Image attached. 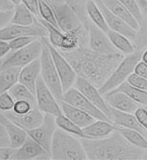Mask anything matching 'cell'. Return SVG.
Listing matches in <instances>:
<instances>
[{
	"mask_svg": "<svg viewBox=\"0 0 147 160\" xmlns=\"http://www.w3.org/2000/svg\"><path fill=\"white\" fill-rule=\"evenodd\" d=\"M60 52L71 64L78 76L86 79L98 88L105 82L124 57L120 52L101 54L83 47L71 52Z\"/></svg>",
	"mask_w": 147,
	"mask_h": 160,
	"instance_id": "cell-1",
	"label": "cell"
},
{
	"mask_svg": "<svg viewBox=\"0 0 147 160\" xmlns=\"http://www.w3.org/2000/svg\"><path fill=\"white\" fill-rule=\"evenodd\" d=\"M87 158L90 160L144 159L146 151L130 144L115 130L102 139H81Z\"/></svg>",
	"mask_w": 147,
	"mask_h": 160,
	"instance_id": "cell-2",
	"label": "cell"
},
{
	"mask_svg": "<svg viewBox=\"0 0 147 160\" xmlns=\"http://www.w3.org/2000/svg\"><path fill=\"white\" fill-rule=\"evenodd\" d=\"M50 153L53 160L88 159L81 139L58 128L53 134Z\"/></svg>",
	"mask_w": 147,
	"mask_h": 160,
	"instance_id": "cell-3",
	"label": "cell"
},
{
	"mask_svg": "<svg viewBox=\"0 0 147 160\" xmlns=\"http://www.w3.org/2000/svg\"><path fill=\"white\" fill-rule=\"evenodd\" d=\"M142 52L141 50L135 51L123 57L105 82L98 88L103 96L126 81L129 75L133 73L136 64L141 60Z\"/></svg>",
	"mask_w": 147,
	"mask_h": 160,
	"instance_id": "cell-4",
	"label": "cell"
},
{
	"mask_svg": "<svg viewBox=\"0 0 147 160\" xmlns=\"http://www.w3.org/2000/svg\"><path fill=\"white\" fill-rule=\"evenodd\" d=\"M43 46L40 56V77L45 84L52 92L57 99L60 101L62 99L63 91L60 80L55 67L50 52L43 38H42Z\"/></svg>",
	"mask_w": 147,
	"mask_h": 160,
	"instance_id": "cell-5",
	"label": "cell"
},
{
	"mask_svg": "<svg viewBox=\"0 0 147 160\" xmlns=\"http://www.w3.org/2000/svg\"><path fill=\"white\" fill-rule=\"evenodd\" d=\"M42 38H37L29 45L15 51H11L0 60V70L10 67L22 68L39 58L42 50Z\"/></svg>",
	"mask_w": 147,
	"mask_h": 160,
	"instance_id": "cell-6",
	"label": "cell"
},
{
	"mask_svg": "<svg viewBox=\"0 0 147 160\" xmlns=\"http://www.w3.org/2000/svg\"><path fill=\"white\" fill-rule=\"evenodd\" d=\"M49 5L54 12L57 25L62 32H77L84 35L86 28L84 27V25L78 14L70 5L66 3Z\"/></svg>",
	"mask_w": 147,
	"mask_h": 160,
	"instance_id": "cell-7",
	"label": "cell"
},
{
	"mask_svg": "<svg viewBox=\"0 0 147 160\" xmlns=\"http://www.w3.org/2000/svg\"><path fill=\"white\" fill-rule=\"evenodd\" d=\"M43 39L50 52L55 67L60 80L63 91L65 92L70 88L74 87L76 81L78 74L60 51L52 45L47 38H43Z\"/></svg>",
	"mask_w": 147,
	"mask_h": 160,
	"instance_id": "cell-8",
	"label": "cell"
},
{
	"mask_svg": "<svg viewBox=\"0 0 147 160\" xmlns=\"http://www.w3.org/2000/svg\"><path fill=\"white\" fill-rule=\"evenodd\" d=\"M57 128L55 116L45 114L42 123L38 127L26 131L30 138L38 143L51 156V146L54 132Z\"/></svg>",
	"mask_w": 147,
	"mask_h": 160,
	"instance_id": "cell-9",
	"label": "cell"
},
{
	"mask_svg": "<svg viewBox=\"0 0 147 160\" xmlns=\"http://www.w3.org/2000/svg\"><path fill=\"white\" fill-rule=\"evenodd\" d=\"M35 96L37 107L43 113L55 117L63 114L59 101L45 84L41 77L38 78L37 82Z\"/></svg>",
	"mask_w": 147,
	"mask_h": 160,
	"instance_id": "cell-10",
	"label": "cell"
},
{
	"mask_svg": "<svg viewBox=\"0 0 147 160\" xmlns=\"http://www.w3.org/2000/svg\"><path fill=\"white\" fill-rule=\"evenodd\" d=\"M74 87L81 92L112 122L111 108L108 104L103 96L99 92L97 87L87 81L86 79L79 76H78Z\"/></svg>",
	"mask_w": 147,
	"mask_h": 160,
	"instance_id": "cell-11",
	"label": "cell"
},
{
	"mask_svg": "<svg viewBox=\"0 0 147 160\" xmlns=\"http://www.w3.org/2000/svg\"><path fill=\"white\" fill-rule=\"evenodd\" d=\"M62 100L87 112L95 119L104 120L111 122L103 112L97 108L74 87L70 88L68 90L63 92Z\"/></svg>",
	"mask_w": 147,
	"mask_h": 160,
	"instance_id": "cell-12",
	"label": "cell"
},
{
	"mask_svg": "<svg viewBox=\"0 0 147 160\" xmlns=\"http://www.w3.org/2000/svg\"><path fill=\"white\" fill-rule=\"evenodd\" d=\"M22 36H32L37 38H47L45 28L38 22L34 25L24 27L10 23L0 30V40L10 42Z\"/></svg>",
	"mask_w": 147,
	"mask_h": 160,
	"instance_id": "cell-13",
	"label": "cell"
},
{
	"mask_svg": "<svg viewBox=\"0 0 147 160\" xmlns=\"http://www.w3.org/2000/svg\"><path fill=\"white\" fill-rule=\"evenodd\" d=\"M88 44L89 48L101 54H113L119 52L112 45L105 32L91 22L88 25Z\"/></svg>",
	"mask_w": 147,
	"mask_h": 160,
	"instance_id": "cell-14",
	"label": "cell"
},
{
	"mask_svg": "<svg viewBox=\"0 0 147 160\" xmlns=\"http://www.w3.org/2000/svg\"><path fill=\"white\" fill-rule=\"evenodd\" d=\"M30 159H51V156L28 136L26 141L19 148L15 149L12 160Z\"/></svg>",
	"mask_w": 147,
	"mask_h": 160,
	"instance_id": "cell-15",
	"label": "cell"
},
{
	"mask_svg": "<svg viewBox=\"0 0 147 160\" xmlns=\"http://www.w3.org/2000/svg\"><path fill=\"white\" fill-rule=\"evenodd\" d=\"M97 5L101 10L109 30L119 33L129 39H134L138 32L130 27L124 21L113 14L101 2V0H95Z\"/></svg>",
	"mask_w": 147,
	"mask_h": 160,
	"instance_id": "cell-16",
	"label": "cell"
},
{
	"mask_svg": "<svg viewBox=\"0 0 147 160\" xmlns=\"http://www.w3.org/2000/svg\"><path fill=\"white\" fill-rule=\"evenodd\" d=\"M3 113L15 124L25 131L40 126L43 121L45 115L37 107L33 108L29 112L23 115L15 114L12 111Z\"/></svg>",
	"mask_w": 147,
	"mask_h": 160,
	"instance_id": "cell-17",
	"label": "cell"
},
{
	"mask_svg": "<svg viewBox=\"0 0 147 160\" xmlns=\"http://www.w3.org/2000/svg\"><path fill=\"white\" fill-rule=\"evenodd\" d=\"M110 108L118 111L134 114L141 106L132 100L125 94L121 92H109L103 95Z\"/></svg>",
	"mask_w": 147,
	"mask_h": 160,
	"instance_id": "cell-18",
	"label": "cell"
},
{
	"mask_svg": "<svg viewBox=\"0 0 147 160\" xmlns=\"http://www.w3.org/2000/svg\"><path fill=\"white\" fill-rule=\"evenodd\" d=\"M40 62L37 58L21 68L18 82L27 87L34 94L37 82L40 77Z\"/></svg>",
	"mask_w": 147,
	"mask_h": 160,
	"instance_id": "cell-19",
	"label": "cell"
},
{
	"mask_svg": "<svg viewBox=\"0 0 147 160\" xmlns=\"http://www.w3.org/2000/svg\"><path fill=\"white\" fill-rule=\"evenodd\" d=\"M83 129L84 139H102L111 135L116 130V126L108 121L96 119Z\"/></svg>",
	"mask_w": 147,
	"mask_h": 160,
	"instance_id": "cell-20",
	"label": "cell"
},
{
	"mask_svg": "<svg viewBox=\"0 0 147 160\" xmlns=\"http://www.w3.org/2000/svg\"><path fill=\"white\" fill-rule=\"evenodd\" d=\"M59 104L63 114L83 129L96 120L87 112L62 100Z\"/></svg>",
	"mask_w": 147,
	"mask_h": 160,
	"instance_id": "cell-21",
	"label": "cell"
},
{
	"mask_svg": "<svg viewBox=\"0 0 147 160\" xmlns=\"http://www.w3.org/2000/svg\"><path fill=\"white\" fill-rule=\"evenodd\" d=\"M0 123H2L7 129L10 139V146L12 148L15 149L19 148L27 139L28 134L27 131L15 124L1 111Z\"/></svg>",
	"mask_w": 147,
	"mask_h": 160,
	"instance_id": "cell-22",
	"label": "cell"
},
{
	"mask_svg": "<svg viewBox=\"0 0 147 160\" xmlns=\"http://www.w3.org/2000/svg\"><path fill=\"white\" fill-rule=\"evenodd\" d=\"M101 2L113 14L124 21L133 29L138 32L140 28V24L118 0H101Z\"/></svg>",
	"mask_w": 147,
	"mask_h": 160,
	"instance_id": "cell-23",
	"label": "cell"
},
{
	"mask_svg": "<svg viewBox=\"0 0 147 160\" xmlns=\"http://www.w3.org/2000/svg\"><path fill=\"white\" fill-rule=\"evenodd\" d=\"M112 122L117 126L138 131L147 138V132L139 124L134 114L121 112L111 108Z\"/></svg>",
	"mask_w": 147,
	"mask_h": 160,
	"instance_id": "cell-24",
	"label": "cell"
},
{
	"mask_svg": "<svg viewBox=\"0 0 147 160\" xmlns=\"http://www.w3.org/2000/svg\"><path fill=\"white\" fill-rule=\"evenodd\" d=\"M85 11L91 22L106 33L109 30L104 17L95 0H87L85 3Z\"/></svg>",
	"mask_w": 147,
	"mask_h": 160,
	"instance_id": "cell-25",
	"label": "cell"
},
{
	"mask_svg": "<svg viewBox=\"0 0 147 160\" xmlns=\"http://www.w3.org/2000/svg\"><path fill=\"white\" fill-rule=\"evenodd\" d=\"M38 22L36 17L22 3L15 7L11 23L24 27L34 25Z\"/></svg>",
	"mask_w": 147,
	"mask_h": 160,
	"instance_id": "cell-26",
	"label": "cell"
},
{
	"mask_svg": "<svg viewBox=\"0 0 147 160\" xmlns=\"http://www.w3.org/2000/svg\"><path fill=\"white\" fill-rule=\"evenodd\" d=\"M22 68L10 67L0 70V94L8 92L19 81Z\"/></svg>",
	"mask_w": 147,
	"mask_h": 160,
	"instance_id": "cell-27",
	"label": "cell"
},
{
	"mask_svg": "<svg viewBox=\"0 0 147 160\" xmlns=\"http://www.w3.org/2000/svg\"><path fill=\"white\" fill-rule=\"evenodd\" d=\"M110 42L114 47L122 54L129 55L135 52V47L126 36L109 30L107 33Z\"/></svg>",
	"mask_w": 147,
	"mask_h": 160,
	"instance_id": "cell-28",
	"label": "cell"
},
{
	"mask_svg": "<svg viewBox=\"0 0 147 160\" xmlns=\"http://www.w3.org/2000/svg\"><path fill=\"white\" fill-rule=\"evenodd\" d=\"M111 91L123 92L138 103L139 106L147 109V91L135 88L130 86L126 81Z\"/></svg>",
	"mask_w": 147,
	"mask_h": 160,
	"instance_id": "cell-29",
	"label": "cell"
},
{
	"mask_svg": "<svg viewBox=\"0 0 147 160\" xmlns=\"http://www.w3.org/2000/svg\"><path fill=\"white\" fill-rule=\"evenodd\" d=\"M116 130L130 144L138 148L147 151V138L140 132L117 126H116Z\"/></svg>",
	"mask_w": 147,
	"mask_h": 160,
	"instance_id": "cell-30",
	"label": "cell"
},
{
	"mask_svg": "<svg viewBox=\"0 0 147 160\" xmlns=\"http://www.w3.org/2000/svg\"><path fill=\"white\" fill-rule=\"evenodd\" d=\"M57 127L80 139H84L85 136L83 128L78 126L63 114L55 117Z\"/></svg>",
	"mask_w": 147,
	"mask_h": 160,
	"instance_id": "cell-31",
	"label": "cell"
},
{
	"mask_svg": "<svg viewBox=\"0 0 147 160\" xmlns=\"http://www.w3.org/2000/svg\"><path fill=\"white\" fill-rule=\"evenodd\" d=\"M8 92L13 98L15 101H27L37 106L35 94L21 83H17L10 89Z\"/></svg>",
	"mask_w": 147,
	"mask_h": 160,
	"instance_id": "cell-32",
	"label": "cell"
},
{
	"mask_svg": "<svg viewBox=\"0 0 147 160\" xmlns=\"http://www.w3.org/2000/svg\"><path fill=\"white\" fill-rule=\"evenodd\" d=\"M37 18L38 22L47 30L48 33L47 38L50 43L57 49H59L63 37V32H62L58 28L46 22L40 18Z\"/></svg>",
	"mask_w": 147,
	"mask_h": 160,
	"instance_id": "cell-33",
	"label": "cell"
},
{
	"mask_svg": "<svg viewBox=\"0 0 147 160\" xmlns=\"http://www.w3.org/2000/svg\"><path fill=\"white\" fill-rule=\"evenodd\" d=\"M38 11L40 18L58 28L55 19L54 12L51 6L45 1V0H38Z\"/></svg>",
	"mask_w": 147,
	"mask_h": 160,
	"instance_id": "cell-34",
	"label": "cell"
},
{
	"mask_svg": "<svg viewBox=\"0 0 147 160\" xmlns=\"http://www.w3.org/2000/svg\"><path fill=\"white\" fill-rule=\"evenodd\" d=\"M118 1L133 15L141 25L143 20V13L136 0H118Z\"/></svg>",
	"mask_w": 147,
	"mask_h": 160,
	"instance_id": "cell-35",
	"label": "cell"
},
{
	"mask_svg": "<svg viewBox=\"0 0 147 160\" xmlns=\"http://www.w3.org/2000/svg\"><path fill=\"white\" fill-rule=\"evenodd\" d=\"M37 38H37L32 36H22L15 38L8 42L11 51H15L23 48L29 45Z\"/></svg>",
	"mask_w": 147,
	"mask_h": 160,
	"instance_id": "cell-36",
	"label": "cell"
},
{
	"mask_svg": "<svg viewBox=\"0 0 147 160\" xmlns=\"http://www.w3.org/2000/svg\"><path fill=\"white\" fill-rule=\"evenodd\" d=\"M15 101L9 92L0 94V111L2 112L12 111Z\"/></svg>",
	"mask_w": 147,
	"mask_h": 160,
	"instance_id": "cell-37",
	"label": "cell"
},
{
	"mask_svg": "<svg viewBox=\"0 0 147 160\" xmlns=\"http://www.w3.org/2000/svg\"><path fill=\"white\" fill-rule=\"evenodd\" d=\"M37 106L27 101H15L13 108L12 111L17 115H23L29 112L33 108Z\"/></svg>",
	"mask_w": 147,
	"mask_h": 160,
	"instance_id": "cell-38",
	"label": "cell"
},
{
	"mask_svg": "<svg viewBox=\"0 0 147 160\" xmlns=\"http://www.w3.org/2000/svg\"><path fill=\"white\" fill-rule=\"evenodd\" d=\"M126 82L130 86L135 88L147 91V79L139 76L134 72L129 75L126 80Z\"/></svg>",
	"mask_w": 147,
	"mask_h": 160,
	"instance_id": "cell-39",
	"label": "cell"
},
{
	"mask_svg": "<svg viewBox=\"0 0 147 160\" xmlns=\"http://www.w3.org/2000/svg\"><path fill=\"white\" fill-rule=\"evenodd\" d=\"M137 121L143 129L147 132V109L143 106H139L134 112Z\"/></svg>",
	"mask_w": 147,
	"mask_h": 160,
	"instance_id": "cell-40",
	"label": "cell"
},
{
	"mask_svg": "<svg viewBox=\"0 0 147 160\" xmlns=\"http://www.w3.org/2000/svg\"><path fill=\"white\" fill-rule=\"evenodd\" d=\"M13 10H0V30L11 23L13 15Z\"/></svg>",
	"mask_w": 147,
	"mask_h": 160,
	"instance_id": "cell-41",
	"label": "cell"
},
{
	"mask_svg": "<svg viewBox=\"0 0 147 160\" xmlns=\"http://www.w3.org/2000/svg\"><path fill=\"white\" fill-rule=\"evenodd\" d=\"M22 3L36 17L39 18L38 0H22Z\"/></svg>",
	"mask_w": 147,
	"mask_h": 160,
	"instance_id": "cell-42",
	"label": "cell"
},
{
	"mask_svg": "<svg viewBox=\"0 0 147 160\" xmlns=\"http://www.w3.org/2000/svg\"><path fill=\"white\" fill-rule=\"evenodd\" d=\"M10 139L5 127L0 123V147H11Z\"/></svg>",
	"mask_w": 147,
	"mask_h": 160,
	"instance_id": "cell-43",
	"label": "cell"
},
{
	"mask_svg": "<svg viewBox=\"0 0 147 160\" xmlns=\"http://www.w3.org/2000/svg\"><path fill=\"white\" fill-rule=\"evenodd\" d=\"M134 73L147 79V64L140 60L134 68Z\"/></svg>",
	"mask_w": 147,
	"mask_h": 160,
	"instance_id": "cell-44",
	"label": "cell"
},
{
	"mask_svg": "<svg viewBox=\"0 0 147 160\" xmlns=\"http://www.w3.org/2000/svg\"><path fill=\"white\" fill-rule=\"evenodd\" d=\"M14 151L12 147H0V160L12 159Z\"/></svg>",
	"mask_w": 147,
	"mask_h": 160,
	"instance_id": "cell-45",
	"label": "cell"
},
{
	"mask_svg": "<svg viewBox=\"0 0 147 160\" xmlns=\"http://www.w3.org/2000/svg\"><path fill=\"white\" fill-rule=\"evenodd\" d=\"M11 52L8 42L0 40V60L3 59Z\"/></svg>",
	"mask_w": 147,
	"mask_h": 160,
	"instance_id": "cell-46",
	"label": "cell"
},
{
	"mask_svg": "<svg viewBox=\"0 0 147 160\" xmlns=\"http://www.w3.org/2000/svg\"><path fill=\"white\" fill-rule=\"evenodd\" d=\"M14 8L15 6L10 0H0V10H10Z\"/></svg>",
	"mask_w": 147,
	"mask_h": 160,
	"instance_id": "cell-47",
	"label": "cell"
},
{
	"mask_svg": "<svg viewBox=\"0 0 147 160\" xmlns=\"http://www.w3.org/2000/svg\"><path fill=\"white\" fill-rule=\"evenodd\" d=\"M45 1L52 5H58V4H62L65 3V0H45Z\"/></svg>",
	"mask_w": 147,
	"mask_h": 160,
	"instance_id": "cell-48",
	"label": "cell"
},
{
	"mask_svg": "<svg viewBox=\"0 0 147 160\" xmlns=\"http://www.w3.org/2000/svg\"><path fill=\"white\" fill-rule=\"evenodd\" d=\"M141 60L147 64V48L143 51Z\"/></svg>",
	"mask_w": 147,
	"mask_h": 160,
	"instance_id": "cell-49",
	"label": "cell"
},
{
	"mask_svg": "<svg viewBox=\"0 0 147 160\" xmlns=\"http://www.w3.org/2000/svg\"><path fill=\"white\" fill-rule=\"evenodd\" d=\"M10 1L14 5L15 7L22 3V0H10Z\"/></svg>",
	"mask_w": 147,
	"mask_h": 160,
	"instance_id": "cell-50",
	"label": "cell"
}]
</instances>
